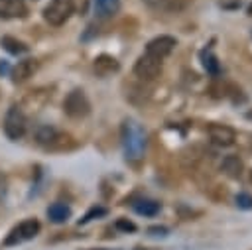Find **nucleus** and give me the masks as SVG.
<instances>
[{"instance_id": "obj_11", "label": "nucleus", "mask_w": 252, "mask_h": 250, "mask_svg": "<svg viewBox=\"0 0 252 250\" xmlns=\"http://www.w3.org/2000/svg\"><path fill=\"white\" fill-rule=\"evenodd\" d=\"M93 67H94V73H96L98 77H108V75H112V73H116V71L120 69V63H118L112 55L102 53V55H98V57L94 59Z\"/></svg>"}, {"instance_id": "obj_19", "label": "nucleus", "mask_w": 252, "mask_h": 250, "mask_svg": "<svg viewBox=\"0 0 252 250\" xmlns=\"http://www.w3.org/2000/svg\"><path fill=\"white\" fill-rule=\"evenodd\" d=\"M106 215V209L104 207H93L81 220H79V224H87L89 220H93V219H98V217H104Z\"/></svg>"}, {"instance_id": "obj_1", "label": "nucleus", "mask_w": 252, "mask_h": 250, "mask_svg": "<svg viewBox=\"0 0 252 250\" xmlns=\"http://www.w3.org/2000/svg\"><path fill=\"white\" fill-rule=\"evenodd\" d=\"M120 140H122V150H124L128 159L138 161V159L144 157V152H146V130L138 120L126 118L122 122Z\"/></svg>"}, {"instance_id": "obj_7", "label": "nucleus", "mask_w": 252, "mask_h": 250, "mask_svg": "<svg viewBox=\"0 0 252 250\" xmlns=\"http://www.w3.org/2000/svg\"><path fill=\"white\" fill-rule=\"evenodd\" d=\"M159 73H161V59L152 57V55H148V53H144V55L138 57V61H136V65H134V75H136V77H140V79H144V81H152V79H156Z\"/></svg>"}, {"instance_id": "obj_6", "label": "nucleus", "mask_w": 252, "mask_h": 250, "mask_svg": "<svg viewBox=\"0 0 252 250\" xmlns=\"http://www.w3.org/2000/svg\"><path fill=\"white\" fill-rule=\"evenodd\" d=\"M35 140H37L43 148H49V150H63V148H67V144L73 146L71 136L61 134V132H57V130L51 128V126H41V128H37Z\"/></svg>"}, {"instance_id": "obj_4", "label": "nucleus", "mask_w": 252, "mask_h": 250, "mask_svg": "<svg viewBox=\"0 0 252 250\" xmlns=\"http://www.w3.org/2000/svg\"><path fill=\"white\" fill-rule=\"evenodd\" d=\"M4 134L10 138V140H20L24 134H26V116L22 112L20 106H10L8 112H6V118H4Z\"/></svg>"}, {"instance_id": "obj_22", "label": "nucleus", "mask_w": 252, "mask_h": 250, "mask_svg": "<svg viewBox=\"0 0 252 250\" xmlns=\"http://www.w3.org/2000/svg\"><path fill=\"white\" fill-rule=\"evenodd\" d=\"M148 232H150V234H161V236H163V234L167 232V228H165V226H152V228H148Z\"/></svg>"}, {"instance_id": "obj_16", "label": "nucleus", "mask_w": 252, "mask_h": 250, "mask_svg": "<svg viewBox=\"0 0 252 250\" xmlns=\"http://www.w3.org/2000/svg\"><path fill=\"white\" fill-rule=\"evenodd\" d=\"M134 211L144 217H156L159 213V203H156L152 199H140L134 203Z\"/></svg>"}, {"instance_id": "obj_18", "label": "nucleus", "mask_w": 252, "mask_h": 250, "mask_svg": "<svg viewBox=\"0 0 252 250\" xmlns=\"http://www.w3.org/2000/svg\"><path fill=\"white\" fill-rule=\"evenodd\" d=\"M201 59H203V67L207 69V73H211V75H219L220 73V65H219L217 57L211 51H203Z\"/></svg>"}, {"instance_id": "obj_2", "label": "nucleus", "mask_w": 252, "mask_h": 250, "mask_svg": "<svg viewBox=\"0 0 252 250\" xmlns=\"http://www.w3.org/2000/svg\"><path fill=\"white\" fill-rule=\"evenodd\" d=\"M73 10H75V2L73 0H51L43 10V18L51 26H61V24H65L69 20Z\"/></svg>"}, {"instance_id": "obj_27", "label": "nucleus", "mask_w": 252, "mask_h": 250, "mask_svg": "<svg viewBox=\"0 0 252 250\" xmlns=\"http://www.w3.org/2000/svg\"><path fill=\"white\" fill-rule=\"evenodd\" d=\"M96 250H100V248H96Z\"/></svg>"}, {"instance_id": "obj_5", "label": "nucleus", "mask_w": 252, "mask_h": 250, "mask_svg": "<svg viewBox=\"0 0 252 250\" xmlns=\"http://www.w3.org/2000/svg\"><path fill=\"white\" fill-rule=\"evenodd\" d=\"M39 232V222L35 219H28V220H22L18 226H14L6 240H4V246H16V244H22L26 240H32L35 234Z\"/></svg>"}, {"instance_id": "obj_9", "label": "nucleus", "mask_w": 252, "mask_h": 250, "mask_svg": "<svg viewBox=\"0 0 252 250\" xmlns=\"http://www.w3.org/2000/svg\"><path fill=\"white\" fill-rule=\"evenodd\" d=\"M207 134H209V138H211L213 144L222 146V148L232 146L234 140H236V132L230 126H226V124H209Z\"/></svg>"}, {"instance_id": "obj_12", "label": "nucleus", "mask_w": 252, "mask_h": 250, "mask_svg": "<svg viewBox=\"0 0 252 250\" xmlns=\"http://www.w3.org/2000/svg\"><path fill=\"white\" fill-rule=\"evenodd\" d=\"M35 71H37V61L35 59H24V61H18V65L12 69V79L16 83H22V81L30 79Z\"/></svg>"}, {"instance_id": "obj_25", "label": "nucleus", "mask_w": 252, "mask_h": 250, "mask_svg": "<svg viewBox=\"0 0 252 250\" xmlns=\"http://www.w3.org/2000/svg\"><path fill=\"white\" fill-rule=\"evenodd\" d=\"M248 16H252V4L248 6Z\"/></svg>"}, {"instance_id": "obj_24", "label": "nucleus", "mask_w": 252, "mask_h": 250, "mask_svg": "<svg viewBox=\"0 0 252 250\" xmlns=\"http://www.w3.org/2000/svg\"><path fill=\"white\" fill-rule=\"evenodd\" d=\"M8 71V65L6 63H0V73H6Z\"/></svg>"}, {"instance_id": "obj_20", "label": "nucleus", "mask_w": 252, "mask_h": 250, "mask_svg": "<svg viewBox=\"0 0 252 250\" xmlns=\"http://www.w3.org/2000/svg\"><path fill=\"white\" fill-rule=\"evenodd\" d=\"M236 205L240 207V209H252V197L248 195V193H238L236 195Z\"/></svg>"}, {"instance_id": "obj_8", "label": "nucleus", "mask_w": 252, "mask_h": 250, "mask_svg": "<svg viewBox=\"0 0 252 250\" xmlns=\"http://www.w3.org/2000/svg\"><path fill=\"white\" fill-rule=\"evenodd\" d=\"M175 45H177L175 37H171V35H158V37H154L152 41H148L146 53L152 55V57L163 59V57H167V55L173 51Z\"/></svg>"}, {"instance_id": "obj_3", "label": "nucleus", "mask_w": 252, "mask_h": 250, "mask_svg": "<svg viewBox=\"0 0 252 250\" xmlns=\"http://www.w3.org/2000/svg\"><path fill=\"white\" fill-rule=\"evenodd\" d=\"M63 110L71 118H83V116H87L91 112V104H89L87 94L81 89L71 91L67 94V98L63 100Z\"/></svg>"}, {"instance_id": "obj_10", "label": "nucleus", "mask_w": 252, "mask_h": 250, "mask_svg": "<svg viewBox=\"0 0 252 250\" xmlns=\"http://www.w3.org/2000/svg\"><path fill=\"white\" fill-rule=\"evenodd\" d=\"M28 14V6L24 0H0V18H24Z\"/></svg>"}, {"instance_id": "obj_14", "label": "nucleus", "mask_w": 252, "mask_h": 250, "mask_svg": "<svg viewBox=\"0 0 252 250\" xmlns=\"http://www.w3.org/2000/svg\"><path fill=\"white\" fill-rule=\"evenodd\" d=\"M120 10V0H94V12L98 18H110Z\"/></svg>"}, {"instance_id": "obj_26", "label": "nucleus", "mask_w": 252, "mask_h": 250, "mask_svg": "<svg viewBox=\"0 0 252 250\" xmlns=\"http://www.w3.org/2000/svg\"><path fill=\"white\" fill-rule=\"evenodd\" d=\"M250 181H252V173H250Z\"/></svg>"}, {"instance_id": "obj_13", "label": "nucleus", "mask_w": 252, "mask_h": 250, "mask_svg": "<svg viewBox=\"0 0 252 250\" xmlns=\"http://www.w3.org/2000/svg\"><path fill=\"white\" fill-rule=\"evenodd\" d=\"M220 169H222L228 177L236 179V177H240V175H242L244 163H242V159H240L238 156H226V157L222 159V163H220Z\"/></svg>"}, {"instance_id": "obj_21", "label": "nucleus", "mask_w": 252, "mask_h": 250, "mask_svg": "<svg viewBox=\"0 0 252 250\" xmlns=\"http://www.w3.org/2000/svg\"><path fill=\"white\" fill-rule=\"evenodd\" d=\"M116 228L118 230H124V232H134L136 230V224L130 222V220H126V219H118L116 220Z\"/></svg>"}, {"instance_id": "obj_23", "label": "nucleus", "mask_w": 252, "mask_h": 250, "mask_svg": "<svg viewBox=\"0 0 252 250\" xmlns=\"http://www.w3.org/2000/svg\"><path fill=\"white\" fill-rule=\"evenodd\" d=\"M146 2H148V4H152V6H161L165 0H146Z\"/></svg>"}, {"instance_id": "obj_17", "label": "nucleus", "mask_w": 252, "mask_h": 250, "mask_svg": "<svg viewBox=\"0 0 252 250\" xmlns=\"http://www.w3.org/2000/svg\"><path fill=\"white\" fill-rule=\"evenodd\" d=\"M0 45H2L8 53H12V55H20V53H26V51H28V45L22 43V41H18V39L12 37V35H2V37H0Z\"/></svg>"}, {"instance_id": "obj_15", "label": "nucleus", "mask_w": 252, "mask_h": 250, "mask_svg": "<svg viewBox=\"0 0 252 250\" xmlns=\"http://www.w3.org/2000/svg\"><path fill=\"white\" fill-rule=\"evenodd\" d=\"M47 217L51 222H65L71 217V209L65 203H53L51 207H47Z\"/></svg>"}]
</instances>
